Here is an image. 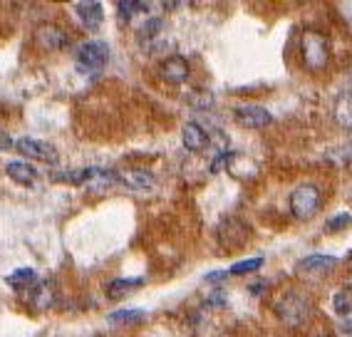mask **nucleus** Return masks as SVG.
Returning <instances> with one entry per match:
<instances>
[{
  "mask_svg": "<svg viewBox=\"0 0 352 337\" xmlns=\"http://www.w3.org/2000/svg\"><path fill=\"white\" fill-rule=\"evenodd\" d=\"M276 315L283 320L288 327H300V325H305L310 318L308 298H302V295H298V293H285L283 298L276 303Z\"/></svg>",
  "mask_w": 352,
  "mask_h": 337,
  "instance_id": "nucleus-1",
  "label": "nucleus"
},
{
  "mask_svg": "<svg viewBox=\"0 0 352 337\" xmlns=\"http://www.w3.org/2000/svg\"><path fill=\"white\" fill-rule=\"evenodd\" d=\"M300 52H302V63L308 69H322L327 65V40L325 35L315 30L302 32V40H300Z\"/></svg>",
  "mask_w": 352,
  "mask_h": 337,
  "instance_id": "nucleus-2",
  "label": "nucleus"
},
{
  "mask_svg": "<svg viewBox=\"0 0 352 337\" xmlns=\"http://www.w3.org/2000/svg\"><path fill=\"white\" fill-rule=\"evenodd\" d=\"M109 63V47L107 43L89 40L77 47V67L82 72H102Z\"/></svg>",
  "mask_w": 352,
  "mask_h": 337,
  "instance_id": "nucleus-3",
  "label": "nucleus"
},
{
  "mask_svg": "<svg viewBox=\"0 0 352 337\" xmlns=\"http://www.w3.org/2000/svg\"><path fill=\"white\" fill-rule=\"evenodd\" d=\"M318 208H320V191L315 186H310V184L298 186L293 191V196H290V211H293L296 219L300 221L313 219L315 213H318Z\"/></svg>",
  "mask_w": 352,
  "mask_h": 337,
  "instance_id": "nucleus-4",
  "label": "nucleus"
},
{
  "mask_svg": "<svg viewBox=\"0 0 352 337\" xmlns=\"http://www.w3.org/2000/svg\"><path fill=\"white\" fill-rule=\"evenodd\" d=\"M15 149L20 151L23 156H30L35 162H45V164H55L57 162V149L52 144L43 142V139H30L23 137L15 142Z\"/></svg>",
  "mask_w": 352,
  "mask_h": 337,
  "instance_id": "nucleus-5",
  "label": "nucleus"
},
{
  "mask_svg": "<svg viewBox=\"0 0 352 337\" xmlns=\"http://www.w3.org/2000/svg\"><path fill=\"white\" fill-rule=\"evenodd\" d=\"M233 114H236V122L243 124L245 129H263L273 122L271 112L258 105H241L233 109Z\"/></svg>",
  "mask_w": 352,
  "mask_h": 337,
  "instance_id": "nucleus-6",
  "label": "nucleus"
},
{
  "mask_svg": "<svg viewBox=\"0 0 352 337\" xmlns=\"http://www.w3.org/2000/svg\"><path fill=\"white\" fill-rule=\"evenodd\" d=\"M35 40H38V45L43 47V50L47 52H60L67 47V32L63 30V28L52 25V23H45V25H38V30H35Z\"/></svg>",
  "mask_w": 352,
  "mask_h": 337,
  "instance_id": "nucleus-7",
  "label": "nucleus"
},
{
  "mask_svg": "<svg viewBox=\"0 0 352 337\" xmlns=\"http://www.w3.org/2000/svg\"><path fill=\"white\" fill-rule=\"evenodd\" d=\"M75 13L89 32L100 30L102 23H104V8L97 0H80V3H75Z\"/></svg>",
  "mask_w": 352,
  "mask_h": 337,
  "instance_id": "nucleus-8",
  "label": "nucleus"
},
{
  "mask_svg": "<svg viewBox=\"0 0 352 337\" xmlns=\"http://www.w3.org/2000/svg\"><path fill=\"white\" fill-rule=\"evenodd\" d=\"M189 63L184 60L182 55H171L169 60L162 63V77L171 85H182V82L189 80Z\"/></svg>",
  "mask_w": 352,
  "mask_h": 337,
  "instance_id": "nucleus-9",
  "label": "nucleus"
},
{
  "mask_svg": "<svg viewBox=\"0 0 352 337\" xmlns=\"http://www.w3.org/2000/svg\"><path fill=\"white\" fill-rule=\"evenodd\" d=\"M182 142L189 151H204L208 146V131L196 122H186L182 129Z\"/></svg>",
  "mask_w": 352,
  "mask_h": 337,
  "instance_id": "nucleus-10",
  "label": "nucleus"
},
{
  "mask_svg": "<svg viewBox=\"0 0 352 337\" xmlns=\"http://www.w3.org/2000/svg\"><path fill=\"white\" fill-rule=\"evenodd\" d=\"M6 174L10 176L15 184H20V186H32L35 179H38V171L25 162H10L6 166Z\"/></svg>",
  "mask_w": 352,
  "mask_h": 337,
  "instance_id": "nucleus-11",
  "label": "nucleus"
},
{
  "mask_svg": "<svg viewBox=\"0 0 352 337\" xmlns=\"http://www.w3.org/2000/svg\"><path fill=\"white\" fill-rule=\"evenodd\" d=\"M52 303H55V285L50 281H43L40 285H35L30 305L35 310H47V307H52Z\"/></svg>",
  "mask_w": 352,
  "mask_h": 337,
  "instance_id": "nucleus-12",
  "label": "nucleus"
},
{
  "mask_svg": "<svg viewBox=\"0 0 352 337\" xmlns=\"http://www.w3.org/2000/svg\"><path fill=\"white\" fill-rule=\"evenodd\" d=\"M120 182L126 184L129 188H137V191H149L154 188V176L142 171V168H134V171H124L120 176Z\"/></svg>",
  "mask_w": 352,
  "mask_h": 337,
  "instance_id": "nucleus-13",
  "label": "nucleus"
},
{
  "mask_svg": "<svg viewBox=\"0 0 352 337\" xmlns=\"http://www.w3.org/2000/svg\"><path fill=\"white\" fill-rule=\"evenodd\" d=\"M335 263H338V258L333 256H308L298 263V270L300 273H325V270L333 268Z\"/></svg>",
  "mask_w": 352,
  "mask_h": 337,
  "instance_id": "nucleus-14",
  "label": "nucleus"
},
{
  "mask_svg": "<svg viewBox=\"0 0 352 337\" xmlns=\"http://www.w3.org/2000/svg\"><path fill=\"white\" fill-rule=\"evenodd\" d=\"M6 283L10 287H15V290H28V287H32L35 283H38V270L35 268H18L15 273L8 275Z\"/></svg>",
  "mask_w": 352,
  "mask_h": 337,
  "instance_id": "nucleus-15",
  "label": "nucleus"
},
{
  "mask_svg": "<svg viewBox=\"0 0 352 337\" xmlns=\"http://www.w3.org/2000/svg\"><path fill=\"white\" fill-rule=\"evenodd\" d=\"M335 119H338L345 129H352V89L340 94L338 105H335Z\"/></svg>",
  "mask_w": 352,
  "mask_h": 337,
  "instance_id": "nucleus-16",
  "label": "nucleus"
},
{
  "mask_svg": "<svg viewBox=\"0 0 352 337\" xmlns=\"http://www.w3.org/2000/svg\"><path fill=\"white\" fill-rule=\"evenodd\" d=\"M142 278H117V281L107 283V295L109 298H124L129 290H134V287L142 285Z\"/></svg>",
  "mask_w": 352,
  "mask_h": 337,
  "instance_id": "nucleus-17",
  "label": "nucleus"
},
{
  "mask_svg": "<svg viewBox=\"0 0 352 337\" xmlns=\"http://www.w3.org/2000/svg\"><path fill=\"white\" fill-rule=\"evenodd\" d=\"M144 318H146L144 310H139V307H124V310H114L107 320L112 325H134V323H142Z\"/></svg>",
  "mask_w": 352,
  "mask_h": 337,
  "instance_id": "nucleus-18",
  "label": "nucleus"
},
{
  "mask_svg": "<svg viewBox=\"0 0 352 337\" xmlns=\"http://www.w3.org/2000/svg\"><path fill=\"white\" fill-rule=\"evenodd\" d=\"M162 30H164V20L162 18H149L144 25L139 28V40H142V43L154 45V40L162 35Z\"/></svg>",
  "mask_w": 352,
  "mask_h": 337,
  "instance_id": "nucleus-19",
  "label": "nucleus"
},
{
  "mask_svg": "<svg viewBox=\"0 0 352 337\" xmlns=\"http://www.w3.org/2000/svg\"><path fill=\"white\" fill-rule=\"evenodd\" d=\"M333 307H335V312H338L340 318H345V315H350L352 312V293L350 290H338L335 293V298H333Z\"/></svg>",
  "mask_w": 352,
  "mask_h": 337,
  "instance_id": "nucleus-20",
  "label": "nucleus"
},
{
  "mask_svg": "<svg viewBox=\"0 0 352 337\" xmlns=\"http://www.w3.org/2000/svg\"><path fill=\"white\" fill-rule=\"evenodd\" d=\"M263 265V258H248V261H241V263H233L231 268L226 270L228 275H245V273H253V270H258Z\"/></svg>",
  "mask_w": 352,
  "mask_h": 337,
  "instance_id": "nucleus-21",
  "label": "nucleus"
},
{
  "mask_svg": "<svg viewBox=\"0 0 352 337\" xmlns=\"http://www.w3.org/2000/svg\"><path fill=\"white\" fill-rule=\"evenodd\" d=\"M146 3H132V0H120L117 3V13H120L122 20H129L137 15V10H146Z\"/></svg>",
  "mask_w": 352,
  "mask_h": 337,
  "instance_id": "nucleus-22",
  "label": "nucleus"
},
{
  "mask_svg": "<svg viewBox=\"0 0 352 337\" xmlns=\"http://www.w3.org/2000/svg\"><path fill=\"white\" fill-rule=\"evenodd\" d=\"M352 224V216L350 213H342V216H335L333 221H327V231H338V228H342V226Z\"/></svg>",
  "mask_w": 352,
  "mask_h": 337,
  "instance_id": "nucleus-23",
  "label": "nucleus"
},
{
  "mask_svg": "<svg viewBox=\"0 0 352 337\" xmlns=\"http://www.w3.org/2000/svg\"><path fill=\"white\" fill-rule=\"evenodd\" d=\"M221 305H226V295L221 293V290H216V293L208 295L206 307H221Z\"/></svg>",
  "mask_w": 352,
  "mask_h": 337,
  "instance_id": "nucleus-24",
  "label": "nucleus"
},
{
  "mask_svg": "<svg viewBox=\"0 0 352 337\" xmlns=\"http://www.w3.org/2000/svg\"><path fill=\"white\" fill-rule=\"evenodd\" d=\"M340 330L345 332L347 337H352V312H350V315H345L342 320H340Z\"/></svg>",
  "mask_w": 352,
  "mask_h": 337,
  "instance_id": "nucleus-25",
  "label": "nucleus"
},
{
  "mask_svg": "<svg viewBox=\"0 0 352 337\" xmlns=\"http://www.w3.org/2000/svg\"><path fill=\"white\" fill-rule=\"evenodd\" d=\"M10 146H13V142H10V139H8V134L3 129H0V149H10Z\"/></svg>",
  "mask_w": 352,
  "mask_h": 337,
  "instance_id": "nucleus-26",
  "label": "nucleus"
},
{
  "mask_svg": "<svg viewBox=\"0 0 352 337\" xmlns=\"http://www.w3.org/2000/svg\"><path fill=\"white\" fill-rule=\"evenodd\" d=\"M320 337H330V335H320Z\"/></svg>",
  "mask_w": 352,
  "mask_h": 337,
  "instance_id": "nucleus-27",
  "label": "nucleus"
}]
</instances>
